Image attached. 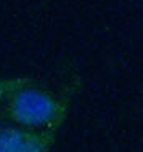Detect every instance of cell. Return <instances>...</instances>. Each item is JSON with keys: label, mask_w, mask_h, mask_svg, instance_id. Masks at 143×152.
I'll return each instance as SVG.
<instances>
[{"label": "cell", "mask_w": 143, "mask_h": 152, "mask_svg": "<svg viewBox=\"0 0 143 152\" xmlns=\"http://www.w3.org/2000/svg\"><path fill=\"white\" fill-rule=\"evenodd\" d=\"M71 98L39 87L34 82L16 90L8 99L2 117L11 125L37 131H58L66 120Z\"/></svg>", "instance_id": "6da1fadb"}, {"label": "cell", "mask_w": 143, "mask_h": 152, "mask_svg": "<svg viewBox=\"0 0 143 152\" xmlns=\"http://www.w3.org/2000/svg\"><path fill=\"white\" fill-rule=\"evenodd\" d=\"M58 131H37L16 125L0 126V152H50Z\"/></svg>", "instance_id": "7a4b0ae2"}, {"label": "cell", "mask_w": 143, "mask_h": 152, "mask_svg": "<svg viewBox=\"0 0 143 152\" xmlns=\"http://www.w3.org/2000/svg\"><path fill=\"white\" fill-rule=\"evenodd\" d=\"M35 82L29 75H18V77H0V115L5 109L8 99L11 98L16 90L23 88L24 85H29Z\"/></svg>", "instance_id": "3957f363"}]
</instances>
